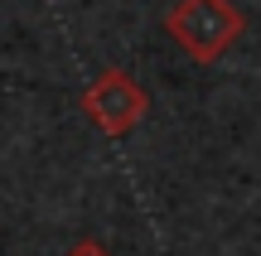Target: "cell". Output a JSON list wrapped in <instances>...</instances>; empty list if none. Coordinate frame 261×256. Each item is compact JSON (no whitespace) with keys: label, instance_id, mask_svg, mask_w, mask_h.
<instances>
[{"label":"cell","instance_id":"1","mask_svg":"<svg viewBox=\"0 0 261 256\" xmlns=\"http://www.w3.org/2000/svg\"><path fill=\"white\" fill-rule=\"evenodd\" d=\"M165 29L194 63H218V58L242 39L247 15L232 0H179L165 15Z\"/></svg>","mask_w":261,"mask_h":256},{"label":"cell","instance_id":"2","mask_svg":"<svg viewBox=\"0 0 261 256\" xmlns=\"http://www.w3.org/2000/svg\"><path fill=\"white\" fill-rule=\"evenodd\" d=\"M83 111L97 131L107 135H126L140 126V116L150 111V92L126 73V68H102L83 92Z\"/></svg>","mask_w":261,"mask_h":256},{"label":"cell","instance_id":"3","mask_svg":"<svg viewBox=\"0 0 261 256\" xmlns=\"http://www.w3.org/2000/svg\"><path fill=\"white\" fill-rule=\"evenodd\" d=\"M63 256H112V251H107L102 242H92V237H83V242H77V247H68Z\"/></svg>","mask_w":261,"mask_h":256}]
</instances>
